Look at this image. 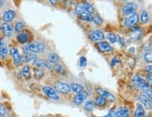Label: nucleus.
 Segmentation results:
<instances>
[{"instance_id": "40", "label": "nucleus", "mask_w": 152, "mask_h": 117, "mask_svg": "<svg viewBox=\"0 0 152 117\" xmlns=\"http://www.w3.org/2000/svg\"><path fill=\"white\" fill-rule=\"evenodd\" d=\"M119 63V61H118V59H117V58H114V59L113 60H112L111 61V66H112V67H115V65H117V64H118Z\"/></svg>"}, {"instance_id": "19", "label": "nucleus", "mask_w": 152, "mask_h": 117, "mask_svg": "<svg viewBox=\"0 0 152 117\" xmlns=\"http://www.w3.org/2000/svg\"><path fill=\"white\" fill-rule=\"evenodd\" d=\"M140 22H141L143 25H146L147 23L149 22V13L147 12L146 10H142L140 12Z\"/></svg>"}, {"instance_id": "6", "label": "nucleus", "mask_w": 152, "mask_h": 117, "mask_svg": "<svg viewBox=\"0 0 152 117\" xmlns=\"http://www.w3.org/2000/svg\"><path fill=\"white\" fill-rule=\"evenodd\" d=\"M137 10V5L134 2H129L126 3L125 5L122 8V13L124 16H128V15H131L134 13Z\"/></svg>"}, {"instance_id": "9", "label": "nucleus", "mask_w": 152, "mask_h": 117, "mask_svg": "<svg viewBox=\"0 0 152 117\" xmlns=\"http://www.w3.org/2000/svg\"><path fill=\"white\" fill-rule=\"evenodd\" d=\"M97 48L99 52L102 53H112L114 51V48L113 46L110 45L109 42L107 41H99L97 43Z\"/></svg>"}, {"instance_id": "18", "label": "nucleus", "mask_w": 152, "mask_h": 117, "mask_svg": "<svg viewBox=\"0 0 152 117\" xmlns=\"http://www.w3.org/2000/svg\"><path fill=\"white\" fill-rule=\"evenodd\" d=\"M115 112L117 117H128L129 116V110L125 107H119Z\"/></svg>"}, {"instance_id": "23", "label": "nucleus", "mask_w": 152, "mask_h": 117, "mask_svg": "<svg viewBox=\"0 0 152 117\" xmlns=\"http://www.w3.org/2000/svg\"><path fill=\"white\" fill-rule=\"evenodd\" d=\"M47 60L50 62L52 64H55V63H58L59 61V56L57 55V53H50L48 54L47 56Z\"/></svg>"}, {"instance_id": "10", "label": "nucleus", "mask_w": 152, "mask_h": 117, "mask_svg": "<svg viewBox=\"0 0 152 117\" xmlns=\"http://www.w3.org/2000/svg\"><path fill=\"white\" fill-rule=\"evenodd\" d=\"M16 40L19 42L20 44H26L28 43L30 40V35L28 31H21L19 32L17 37H16Z\"/></svg>"}, {"instance_id": "5", "label": "nucleus", "mask_w": 152, "mask_h": 117, "mask_svg": "<svg viewBox=\"0 0 152 117\" xmlns=\"http://www.w3.org/2000/svg\"><path fill=\"white\" fill-rule=\"evenodd\" d=\"M88 37H89V40H92L93 42H99V41H102L104 40V33L102 32V30L99 29H93L91 30L89 34H88Z\"/></svg>"}, {"instance_id": "17", "label": "nucleus", "mask_w": 152, "mask_h": 117, "mask_svg": "<svg viewBox=\"0 0 152 117\" xmlns=\"http://www.w3.org/2000/svg\"><path fill=\"white\" fill-rule=\"evenodd\" d=\"M131 33L133 34V37L135 38V40H140L143 36L142 28L140 26L135 25L133 27H131Z\"/></svg>"}, {"instance_id": "2", "label": "nucleus", "mask_w": 152, "mask_h": 117, "mask_svg": "<svg viewBox=\"0 0 152 117\" xmlns=\"http://www.w3.org/2000/svg\"><path fill=\"white\" fill-rule=\"evenodd\" d=\"M131 81H133V83L135 85L136 87L140 88L141 90H146V89L150 88V84L147 83V81H146L145 79H144L143 77L139 76V75H135L133 76V80H131Z\"/></svg>"}, {"instance_id": "38", "label": "nucleus", "mask_w": 152, "mask_h": 117, "mask_svg": "<svg viewBox=\"0 0 152 117\" xmlns=\"http://www.w3.org/2000/svg\"><path fill=\"white\" fill-rule=\"evenodd\" d=\"M86 65H87V60H86V58L84 57V56L80 57V67L85 68Z\"/></svg>"}, {"instance_id": "48", "label": "nucleus", "mask_w": 152, "mask_h": 117, "mask_svg": "<svg viewBox=\"0 0 152 117\" xmlns=\"http://www.w3.org/2000/svg\"><path fill=\"white\" fill-rule=\"evenodd\" d=\"M139 1H142V0H139Z\"/></svg>"}, {"instance_id": "16", "label": "nucleus", "mask_w": 152, "mask_h": 117, "mask_svg": "<svg viewBox=\"0 0 152 117\" xmlns=\"http://www.w3.org/2000/svg\"><path fill=\"white\" fill-rule=\"evenodd\" d=\"M53 69L55 70V73H57V74H59V75H61V76H65V74H66V68H64L61 64H58V63L54 64Z\"/></svg>"}, {"instance_id": "31", "label": "nucleus", "mask_w": 152, "mask_h": 117, "mask_svg": "<svg viewBox=\"0 0 152 117\" xmlns=\"http://www.w3.org/2000/svg\"><path fill=\"white\" fill-rule=\"evenodd\" d=\"M25 28V23H23L22 21H17L14 25V31L16 33H19L23 31V29Z\"/></svg>"}, {"instance_id": "7", "label": "nucleus", "mask_w": 152, "mask_h": 117, "mask_svg": "<svg viewBox=\"0 0 152 117\" xmlns=\"http://www.w3.org/2000/svg\"><path fill=\"white\" fill-rule=\"evenodd\" d=\"M55 89L57 92L64 94V95H66V94L70 92L69 84L64 83V81H57V83H55Z\"/></svg>"}, {"instance_id": "26", "label": "nucleus", "mask_w": 152, "mask_h": 117, "mask_svg": "<svg viewBox=\"0 0 152 117\" xmlns=\"http://www.w3.org/2000/svg\"><path fill=\"white\" fill-rule=\"evenodd\" d=\"M34 77L37 80H41L43 77H44V71H43L42 68H34Z\"/></svg>"}, {"instance_id": "32", "label": "nucleus", "mask_w": 152, "mask_h": 117, "mask_svg": "<svg viewBox=\"0 0 152 117\" xmlns=\"http://www.w3.org/2000/svg\"><path fill=\"white\" fill-rule=\"evenodd\" d=\"M92 23H94L96 25L101 26L103 23V20L99 14H95V15H93V20H92Z\"/></svg>"}, {"instance_id": "30", "label": "nucleus", "mask_w": 152, "mask_h": 117, "mask_svg": "<svg viewBox=\"0 0 152 117\" xmlns=\"http://www.w3.org/2000/svg\"><path fill=\"white\" fill-rule=\"evenodd\" d=\"M94 107H95V103L93 100H87L86 101L85 103V106H84V108H85V110L86 112H92L94 110Z\"/></svg>"}, {"instance_id": "22", "label": "nucleus", "mask_w": 152, "mask_h": 117, "mask_svg": "<svg viewBox=\"0 0 152 117\" xmlns=\"http://www.w3.org/2000/svg\"><path fill=\"white\" fill-rule=\"evenodd\" d=\"M8 53H9V50H8V46L5 42L1 41V43H0V56L2 58H5Z\"/></svg>"}, {"instance_id": "42", "label": "nucleus", "mask_w": 152, "mask_h": 117, "mask_svg": "<svg viewBox=\"0 0 152 117\" xmlns=\"http://www.w3.org/2000/svg\"><path fill=\"white\" fill-rule=\"evenodd\" d=\"M58 0H49V2L52 4V5H57Z\"/></svg>"}, {"instance_id": "34", "label": "nucleus", "mask_w": 152, "mask_h": 117, "mask_svg": "<svg viewBox=\"0 0 152 117\" xmlns=\"http://www.w3.org/2000/svg\"><path fill=\"white\" fill-rule=\"evenodd\" d=\"M74 12H75L76 15H77V16H80V15H82L84 13H86V10L84 9V7L82 5H78V6H76V8H75Z\"/></svg>"}, {"instance_id": "43", "label": "nucleus", "mask_w": 152, "mask_h": 117, "mask_svg": "<svg viewBox=\"0 0 152 117\" xmlns=\"http://www.w3.org/2000/svg\"><path fill=\"white\" fill-rule=\"evenodd\" d=\"M146 71H149V73H151V70H152L151 66H149V67H146Z\"/></svg>"}, {"instance_id": "20", "label": "nucleus", "mask_w": 152, "mask_h": 117, "mask_svg": "<svg viewBox=\"0 0 152 117\" xmlns=\"http://www.w3.org/2000/svg\"><path fill=\"white\" fill-rule=\"evenodd\" d=\"M70 91L71 92H73L75 94H77V93H80V92H83L84 91V86L82 84H80V83H70Z\"/></svg>"}, {"instance_id": "46", "label": "nucleus", "mask_w": 152, "mask_h": 117, "mask_svg": "<svg viewBox=\"0 0 152 117\" xmlns=\"http://www.w3.org/2000/svg\"><path fill=\"white\" fill-rule=\"evenodd\" d=\"M1 41H2V40H1V38H0V43H1Z\"/></svg>"}, {"instance_id": "4", "label": "nucleus", "mask_w": 152, "mask_h": 117, "mask_svg": "<svg viewBox=\"0 0 152 117\" xmlns=\"http://www.w3.org/2000/svg\"><path fill=\"white\" fill-rule=\"evenodd\" d=\"M42 92L45 94V96L48 97V99H50L52 100L57 101V100L60 99V96H59L57 92L55 91V89L51 87V86H43Z\"/></svg>"}, {"instance_id": "15", "label": "nucleus", "mask_w": 152, "mask_h": 117, "mask_svg": "<svg viewBox=\"0 0 152 117\" xmlns=\"http://www.w3.org/2000/svg\"><path fill=\"white\" fill-rule=\"evenodd\" d=\"M15 16H16V12L13 10H8L5 11V12H4L2 19L5 23H10V22H11L13 20V19L15 18Z\"/></svg>"}, {"instance_id": "41", "label": "nucleus", "mask_w": 152, "mask_h": 117, "mask_svg": "<svg viewBox=\"0 0 152 117\" xmlns=\"http://www.w3.org/2000/svg\"><path fill=\"white\" fill-rule=\"evenodd\" d=\"M105 117H117V115H115V112L114 111H111Z\"/></svg>"}, {"instance_id": "25", "label": "nucleus", "mask_w": 152, "mask_h": 117, "mask_svg": "<svg viewBox=\"0 0 152 117\" xmlns=\"http://www.w3.org/2000/svg\"><path fill=\"white\" fill-rule=\"evenodd\" d=\"M82 6L84 7V9L86 10V12H89V13H92L93 14L95 12V8L91 5L89 2L87 1H83L82 3Z\"/></svg>"}, {"instance_id": "29", "label": "nucleus", "mask_w": 152, "mask_h": 117, "mask_svg": "<svg viewBox=\"0 0 152 117\" xmlns=\"http://www.w3.org/2000/svg\"><path fill=\"white\" fill-rule=\"evenodd\" d=\"M81 20L83 21H86V22H88V23H92V20H93V14L89 13V12H86V13H84L82 15L78 16Z\"/></svg>"}, {"instance_id": "21", "label": "nucleus", "mask_w": 152, "mask_h": 117, "mask_svg": "<svg viewBox=\"0 0 152 117\" xmlns=\"http://www.w3.org/2000/svg\"><path fill=\"white\" fill-rule=\"evenodd\" d=\"M134 117H145V109L141 104L136 105L134 111Z\"/></svg>"}, {"instance_id": "3", "label": "nucleus", "mask_w": 152, "mask_h": 117, "mask_svg": "<svg viewBox=\"0 0 152 117\" xmlns=\"http://www.w3.org/2000/svg\"><path fill=\"white\" fill-rule=\"evenodd\" d=\"M138 22H139V15L136 12H134L133 14L126 16L125 20H124V25L126 27H129V28H131V27L137 25Z\"/></svg>"}, {"instance_id": "11", "label": "nucleus", "mask_w": 152, "mask_h": 117, "mask_svg": "<svg viewBox=\"0 0 152 117\" xmlns=\"http://www.w3.org/2000/svg\"><path fill=\"white\" fill-rule=\"evenodd\" d=\"M87 97V93L83 91V92H80V93H77L76 95L74 96L73 99V103L74 105H81L83 102H85L86 99Z\"/></svg>"}, {"instance_id": "24", "label": "nucleus", "mask_w": 152, "mask_h": 117, "mask_svg": "<svg viewBox=\"0 0 152 117\" xmlns=\"http://www.w3.org/2000/svg\"><path fill=\"white\" fill-rule=\"evenodd\" d=\"M22 75L26 80H29L31 78V69L28 66H25L22 69Z\"/></svg>"}, {"instance_id": "1", "label": "nucleus", "mask_w": 152, "mask_h": 117, "mask_svg": "<svg viewBox=\"0 0 152 117\" xmlns=\"http://www.w3.org/2000/svg\"><path fill=\"white\" fill-rule=\"evenodd\" d=\"M45 50V45L42 42H31L23 47L25 53H41Z\"/></svg>"}, {"instance_id": "39", "label": "nucleus", "mask_w": 152, "mask_h": 117, "mask_svg": "<svg viewBox=\"0 0 152 117\" xmlns=\"http://www.w3.org/2000/svg\"><path fill=\"white\" fill-rule=\"evenodd\" d=\"M43 68H46L48 69H53V65H52V63H50L48 60H45L44 63H43Z\"/></svg>"}, {"instance_id": "37", "label": "nucleus", "mask_w": 152, "mask_h": 117, "mask_svg": "<svg viewBox=\"0 0 152 117\" xmlns=\"http://www.w3.org/2000/svg\"><path fill=\"white\" fill-rule=\"evenodd\" d=\"M145 61L146 63L150 64L152 62V53H151V49L149 50V52H146L145 53Z\"/></svg>"}, {"instance_id": "33", "label": "nucleus", "mask_w": 152, "mask_h": 117, "mask_svg": "<svg viewBox=\"0 0 152 117\" xmlns=\"http://www.w3.org/2000/svg\"><path fill=\"white\" fill-rule=\"evenodd\" d=\"M33 65L35 66L36 68H43V63H44V61L42 59H39V58H34L33 60Z\"/></svg>"}, {"instance_id": "47", "label": "nucleus", "mask_w": 152, "mask_h": 117, "mask_svg": "<svg viewBox=\"0 0 152 117\" xmlns=\"http://www.w3.org/2000/svg\"><path fill=\"white\" fill-rule=\"evenodd\" d=\"M122 1H128V0H122Z\"/></svg>"}, {"instance_id": "12", "label": "nucleus", "mask_w": 152, "mask_h": 117, "mask_svg": "<svg viewBox=\"0 0 152 117\" xmlns=\"http://www.w3.org/2000/svg\"><path fill=\"white\" fill-rule=\"evenodd\" d=\"M138 100L143 107H145L146 109H147V110H150L151 109V107H152L151 99H149V97H147L146 96L144 95V94H140V95L138 96Z\"/></svg>"}, {"instance_id": "27", "label": "nucleus", "mask_w": 152, "mask_h": 117, "mask_svg": "<svg viewBox=\"0 0 152 117\" xmlns=\"http://www.w3.org/2000/svg\"><path fill=\"white\" fill-rule=\"evenodd\" d=\"M106 102H107L106 99H103V97L101 96H98L95 99V101H94V103L97 105V106H99V107H104L106 105Z\"/></svg>"}, {"instance_id": "35", "label": "nucleus", "mask_w": 152, "mask_h": 117, "mask_svg": "<svg viewBox=\"0 0 152 117\" xmlns=\"http://www.w3.org/2000/svg\"><path fill=\"white\" fill-rule=\"evenodd\" d=\"M106 38L108 40V41H109V43L110 44H114L117 42V36H115V34L113 33H109L106 36Z\"/></svg>"}, {"instance_id": "36", "label": "nucleus", "mask_w": 152, "mask_h": 117, "mask_svg": "<svg viewBox=\"0 0 152 117\" xmlns=\"http://www.w3.org/2000/svg\"><path fill=\"white\" fill-rule=\"evenodd\" d=\"M8 114H9V110H8V108L3 104L0 105V116L6 117L8 115Z\"/></svg>"}, {"instance_id": "44", "label": "nucleus", "mask_w": 152, "mask_h": 117, "mask_svg": "<svg viewBox=\"0 0 152 117\" xmlns=\"http://www.w3.org/2000/svg\"><path fill=\"white\" fill-rule=\"evenodd\" d=\"M2 5H3V0H0V8L2 7Z\"/></svg>"}, {"instance_id": "28", "label": "nucleus", "mask_w": 152, "mask_h": 117, "mask_svg": "<svg viewBox=\"0 0 152 117\" xmlns=\"http://www.w3.org/2000/svg\"><path fill=\"white\" fill-rule=\"evenodd\" d=\"M36 58L35 53H23V55H22V61L25 63H28V62L32 61Z\"/></svg>"}, {"instance_id": "14", "label": "nucleus", "mask_w": 152, "mask_h": 117, "mask_svg": "<svg viewBox=\"0 0 152 117\" xmlns=\"http://www.w3.org/2000/svg\"><path fill=\"white\" fill-rule=\"evenodd\" d=\"M97 93L99 94V96H102L103 99H105L106 100H109V101H112V102H114L115 100V97L114 96V95H112L110 92H108L105 89H102V88H97Z\"/></svg>"}, {"instance_id": "13", "label": "nucleus", "mask_w": 152, "mask_h": 117, "mask_svg": "<svg viewBox=\"0 0 152 117\" xmlns=\"http://www.w3.org/2000/svg\"><path fill=\"white\" fill-rule=\"evenodd\" d=\"M0 29H1L4 36L6 38H10L12 36V33H13L12 26H11L9 23H3L1 26H0Z\"/></svg>"}, {"instance_id": "45", "label": "nucleus", "mask_w": 152, "mask_h": 117, "mask_svg": "<svg viewBox=\"0 0 152 117\" xmlns=\"http://www.w3.org/2000/svg\"><path fill=\"white\" fill-rule=\"evenodd\" d=\"M60 1H62V2H67L68 0H60Z\"/></svg>"}, {"instance_id": "8", "label": "nucleus", "mask_w": 152, "mask_h": 117, "mask_svg": "<svg viewBox=\"0 0 152 117\" xmlns=\"http://www.w3.org/2000/svg\"><path fill=\"white\" fill-rule=\"evenodd\" d=\"M10 53L11 57H12L13 59V62L16 66H19L22 64V55L20 54L19 53V50L17 48H15V47H11L10 49Z\"/></svg>"}]
</instances>
